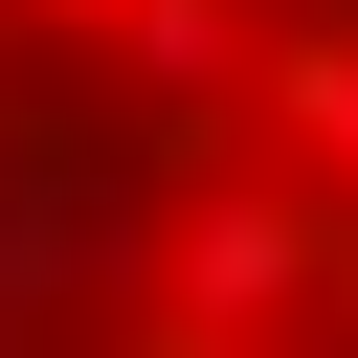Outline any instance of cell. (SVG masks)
Here are the masks:
<instances>
[{
	"mask_svg": "<svg viewBox=\"0 0 358 358\" xmlns=\"http://www.w3.org/2000/svg\"><path fill=\"white\" fill-rule=\"evenodd\" d=\"M45 22H112V0H45Z\"/></svg>",
	"mask_w": 358,
	"mask_h": 358,
	"instance_id": "obj_6",
	"label": "cell"
},
{
	"mask_svg": "<svg viewBox=\"0 0 358 358\" xmlns=\"http://www.w3.org/2000/svg\"><path fill=\"white\" fill-rule=\"evenodd\" d=\"M336 246H358V224H336L313 179H201V201H157V268H134V291L179 313V358H246V336H291V313L336 291Z\"/></svg>",
	"mask_w": 358,
	"mask_h": 358,
	"instance_id": "obj_1",
	"label": "cell"
},
{
	"mask_svg": "<svg viewBox=\"0 0 358 358\" xmlns=\"http://www.w3.org/2000/svg\"><path fill=\"white\" fill-rule=\"evenodd\" d=\"M246 90H268V112H291V157H313V201H336V224H358V45H313V22H291V45H268V67H246Z\"/></svg>",
	"mask_w": 358,
	"mask_h": 358,
	"instance_id": "obj_4",
	"label": "cell"
},
{
	"mask_svg": "<svg viewBox=\"0 0 358 358\" xmlns=\"http://www.w3.org/2000/svg\"><path fill=\"white\" fill-rule=\"evenodd\" d=\"M336 336H358V246H336Z\"/></svg>",
	"mask_w": 358,
	"mask_h": 358,
	"instance_id": "obj_5",
	"label": "cell"
},
{
	"mask_svg": "<svg viewBox=\"0 0 358 358\" xmlns=\"http://www.w3.org/2000/svg\"><path fill=\"white\" fill-rule=\"evenodd\" d=\"M246 67H268L246 0H112V90H134V112H224Z\"/></svg>",
	"mask_w": 358,
	"mask_h": 358,
	"instance_id": "obj_3",
	"label": "cell"
},
{
	"mask_svg": "<svg viewBox=\"0 0 358 358\" xmlns=\"http://www.w3.org/2000/svg\"><path fill=\"white\" fill-rule=\"evenodd\" d=\"M134 268H157V201H134V179L0 157V336H45L67 291H134Z\"/></svg>",
	"mask_w": 358,
	"mask_h": 358,
	"instance_id": "obj_2",
	"label": "cell"
}]
</instances>
